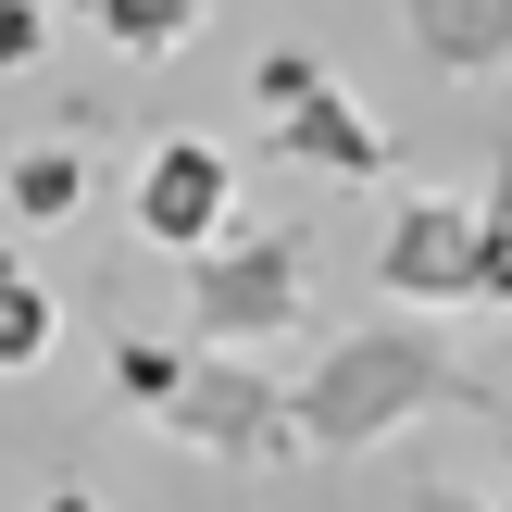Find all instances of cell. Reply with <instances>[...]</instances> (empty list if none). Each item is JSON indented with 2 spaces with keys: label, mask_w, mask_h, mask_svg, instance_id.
Here are the masks:
<instances>
[{
  "label": "cell",
  "mask_w": 512,
  "mask_h": 512,
  "mask_svg": "<svg viewBox=\"0 0 512 512\" xmlns=\"http://www.w3.org/2000/svg\"><path fill=\"white\" fill-rule=\"evenodd\" d=\"M50 50V0H0V75H25Z\"/></svg>",
  "instance_id": "cell-14"
},
{
  "label": "cell",
  "mask_w": 512,
  "mask_h": 512,
  "mask_svg": "<svg viewBox=\"0 0 512 512\" xmlns=\"http://www.w3.org/2000/svg\"><path fill=\"white\" fill-rule=\"evenodd\" d=\"M375 288H388L400 313L475 300V200L463 188H400L388 200V250H375Z\"/></svg>",
  "instance_id": "cell-4"
},
{
  "label": "cell",
  "mask_w": 512,
  "mask_h": 512,
  "mask_svg": "<svg viewBox=\"0 0 512 512\" xmlns=\"http://www.w3.org/2000/svg\"><path fill=\"white\" fill-rule=\"evenodd\" d=\"M400 25H413V50L438 75H463V88L512 63V0H400Z\"/></svg>",
  "instance_id": "cell-7"
},
{
  "label": "cell",
  "mask_w": 512,
  "mask_h": 512,
  "mask_svg": "<svg viewBox=\"0 0 512 512\" xmlns=\"http://www.w3.org/2000/svg\"><path fill=\"white\" fill-rule=\"evenodd\" d=\"M313 75H325V50H250V88H263V113H275V100H300Z\"/></svg>",
  "instance_id": "cell-13"
},
{
  "label": "cell",
  "mask_w": 512,
  "mask_h": 512,
  "mask_svg": "<svg viewBox=\"0 0 512 512\" xmlns=\"http://www.w3.org/2000/svg\"><path fill=\"white\" fill-rule=\"evenodd\" d=\"M0 200H13V225H63L88 200V150H13L0 163Z\"/></svg>",
  "instance_id": "cell-9"
},
{
  "label": "cell",
  "mask_w": 512,
  "mask_h": 512,
  "mask_svg": "<svg viewBox=\"0 0 512 512\" xmlns=\"http://www.w3.org/2000/svg\"><path fill=\"white\" fill-rule=\"evenodd\" d=\"M263 150H288V163L325 175V188H375V175H388V125H375L338 75H313L300 100H275V113H263Z\"/></svg>",
  "instance_id": "cell-6"
},
{
  "label": "cell",
  "mask_w": 512,
  "mask_h": 512,
  "mask_svg": "<svg viewBox=\"0 0 512 512\" xmlns=\"http://www.w3.org/2000/svg\"><path fill=\"white\" fill-rule=\"evenodd\" d=\"M488 512H512V500H488Z\"/></svg>",
  "instance_id": "cell-17"
},
{
  "label": "cell",
  "mask_w": 512,
  "mask_h": 512,
  "mask_svg": "<svg viewBox=\"0 0 512 512\" xmlns=\"http://www.w3.org/2000/svg\"><path fill=\"white\" fill-rule=\"evenodd\" d=\"M125 225H138L150 250H175V263L213 250L225 225H238V163H225L213 138H163L138 163V188H125Z\"/></svg>",
  "instance_id": "cell-5"
},
{
  "label": "cell",
  "mask_w": 512,
  "mask_h": 512,
  "mask_svg": "<svg viewBox=\"0 0 512 512\" xmlns=\"http://www.w3.org/2000/svg\"><path fill=\"white\" fill-rule=\"evenodd\" d=\"M475 300L512 313V138L488 150V188H475Z\"/></svg>",
  "instance_id": "cell-10"
},
{
  "label": "cell",
  "mask_w": 512,
  "mask_h": 512,
  "mask_svg": "<svg viewBox=\"0 0 512 512\" xmlns=\"http://www.w3.org/2000/svg\"><path fill=\"white\" fill-rule=\"evenodd\" d=\"M188 325H200V350H275V338H300L313 325V238L300 225H225L213 250H188Z\"/></svg>",
  "instance_id": "cell-2"
},
{
  "label": "cell",
  "mask_w": 512,
  "mask_h": 512,
  "mask_svg": "<svg viewBox=\"0 0 512 512\" xmlns=\"http://www.w3.org/2000/svg\"><path fill=\"white\" fill-rule=\"evenodd\" d=\"M175 363H188V350H163V338H113V400H138V413H150V400L175 388Z\"/></svg>",
  "instance_id": "cell-12"
},
{
  "label": "cell",
  "mask_w": 512,
  "mask_h": 512,
  "mask_svg": "<svg viewBox=\"0 0 512 512\" xmlns=\"http://www.w3.org/2000/svg\"><path fill=\"white\" fill-rule=\"evenodd\" d=\"M50 350H63V300L25 250H0V375H38Z\"/></svg>",
  "instance_id": "cell-8"
},
{
  "label": "cell",
  "mask_w": 512,
  "mask_h": 512,
  "mask_svg": "<svg viewBox=\"0 0 512 512\" xmlns=\"http://www.w3.org/2000/svg\"><path fill=\"white\" fill-rule=\"evenodd\" d=\"M100 38L125 50V63H175V50L200 38V0H88Z\"/></svg>",
  "instance_id": "cell-11"
},
{
  "label": "cell",
  "mask_w": 512,
  "mask_h": 512,
  "mask_svg": "<svg viewBox=\"0 0 512 512\" xmlns=\"http://www.w3.org/2000/svg\"><path fill=\"white\" fill-rule=\"evenodd\" d=\"M413 512H488V500H475V488H425Z\"/></svg>",
  "instance_id": "cell-16"
},
{
  "label": "cell",
  "mask_w": 512,
  "mask_h": 512,
  "mask_svg": "<svg viewBox=\"0 0 512 512\" xmlns=\"http://www.w3.org/2000/svg\"><path fill=\"white\" fill-rule=\"evenodd\" d=\"M150 413H163V438L200 450V463H238V475L300 463V438H288V375H275L263 350H188Z\"/></svg>",
  "instance_id": "cell-3"
},
{
  "label": "cell",
  "mask_w": 512,
  "mask_h": 512,
  "mask_svg": "<svg viewBox=\"0 0 512 512\" xmlns=\"http://www.w3.org/2000/svg\"><path fill=\"white\" fill-rule=\"evenodd\" d=\"M438 400L500 413V388H475V363L438 338V313H388V325H350V338L313 350V375L288 388V438L325 450V463H363V450H388Z\"/></svg>",
  "instance_id": "cell-1"
},
{
  "label": "cell",
  "mask_w": 512,
  "mask_h": 512,
  "mask_svg": "<svg viewBox=\"0 0 512 512\" xmlns=\"http://www.w3.org/2000/svg\"><path fill=\"white\" fill-rule=\"evenodd\" d=\"M38 512H113V500H100V488H50Z\"/></svg>",
  "instance_id": "cell-15"
}]
</instances>
